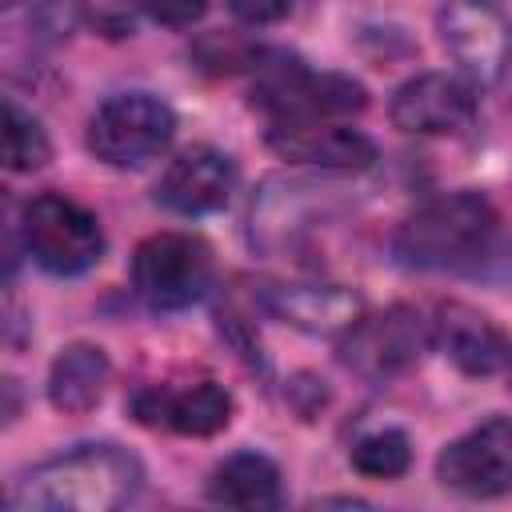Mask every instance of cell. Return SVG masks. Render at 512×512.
Returning a JSON list of instances; mask_svg holds the SVG:
<instances>
[{
  "instance_id": "1",
  "label": "cell",
  "mask_w": 512,
  "mask_h": 512,
  "mask_svg": "<svg viewBox=\"0 0 512 512\" xmlns=\"http://www.w3.org/2000/svg\"><path fill=\"white\" fill-rule=\"evenodd\" d=\"M140 460L120 444H80L36 464L12 492V512H112L136 500Z\"/></svg>"
},
{
  "instance_id": "2",
  "label": "cell",
  "mask_w": 512,
  "mask_h": 512,
  "mask_svg": "<svg viewBox=\"0 0 512 512\" xmlns=\"http://www.w3.org/2000/svg\"><path fill=\"white\" fill-rule=\"evenodd\" d=\"M500 216L484 192L460 188L428 200L392 232V256L416 272H444L476 264L496 240Z\"/></svg>"
},
{
  "instance_id": "3",
  "label": "cell",
  "mask_w": 512,
  "mask_h": 512,
  "mask_svg": "<svg viewBox=\"0 0 512 512\" xmlns=\"http://www.w3.org/2000/svg\"><path fill=\"white\" fill-rule=\"evenodd\" d=\"M252 68H256L252 104L268 112L272 124L348 116L368 104V92L360 80L340 72H312L288 52H260Z\"/></svg>"
},
{
  "instance_id": "4",
  "label": "cell",
  "mask_w": 512,
  "mask_h": 512,
  "mask_svg": "<svg viewBox=\"0 0 512 512\" xmlns=\"http://www.w3.org/2000/svg\"><path fill=\"white\" fill-rule=\"evenodd\" d=\"M20 236L28 256L52 276H80L104 256V232L96 216L64 192H40L20 212Z\"/></svg>"
},
{
  "instance_id": "5",
  "label": "cell",
  "mask_w": 512,
  "mask_h": 512,
  "mask_svg": "<svg viewBox=\"0 0 512 512\" xmlns=\"http://www.w3.org/2000/svg\"><path fill=\"white\" fill-rule=\"evenodd\" d=\"M216 276L212 248L188 232H156L132 252V288L156 312H180L196 304Z\"/></svg>"
},
{
  "instance_id": "6",
  "label": "cell",
  "mask_w": 512,
  "mask_h": 512,
  "mask_svg": "<svg viewBox=\"0 0 512 512\" xmlns=\"http://www.w3.org/2000/svg\"><path fill=\"white\" fill-rule=\"evenodd\" d=\"M176 136V112L152 92L108 96L88 120V152L108 168H140Z\"/></svg>"
},
{
  "instance_id": "7",
  "label": "cell",
  "mask_w": 512,
  "mask_h": 512,
  "mask_svg": "<svg viewBox=\"0 0 512 512\" xmlns=\"http://www.w3.org/2000/svg\"><path fill=\"white\" fill-rule=\"evenodd\" d=\"M428 348V324L416 308L392 304L376 316H360L348 332H340L336 356L348 372L368 384H388L420 364Z\"/></svg>"
},
{
  "instance_id": "8",
  "label": "cell",
  "mask_w": 512,
  "mask_h": 512,
  "mask_svg": "<svg viewBox=\"0 0 512 512\" xmlns=\"http://www.w3.org/2000/svg\"><path fill=\"white\" fill-rule=\"evenodd\" d=\"M436 32L468 84L488 88L508 72L512 20L496 0H444L436 12Z\"/></svg>"
},
{
  "instance_id": "9",
  "label": "cell",
  "mask_w": 512,
  "mask_h": 512,
  "mask_svg": "<svg viewBox=\"0 0 512 512\" xmlns=\"http://www.w3.org/2000/svg\"><path fill=\"white\" fill-rule=\"evenodd\" d=\"M436 480L472 500L512 492V416H492L452 440L436 456Z\"/></svg>"
},
{
  "instance_id": "10",
  "label": "cell",
  "mask_w": 512,
  "mask_h": 512,
  "mask_svg": "<svg viewBox=\"0 0 512 512\" xmlns=\"http://www.w3.org/2000/svg\"><path fill=\"white\" fill-rule=\"evenodd\" d=\"M392 124L412 136H456L476 116L472 84L448 72H424L396 88L392 96Z\"/></svg>"
},
{
  "instance_id": "11",
  "label": "cell",
  "mask_w": 512,
  "mask_h": 512,
  "mask_svg": "<svg viewBox=\"0 0 512 512\" xmlns=\"http://www.w3.org/2000/svg\"><path fill=\"white\" fill-rule=\"evenodd\" d=\"M236 188V160L220 148H184L156 180V204L176 216H204L228 204Z\"/></svg>"
},
{
  "instance_id": "12",
  "label": "cell",
  "mask_w": 512,
  "mask_h": 512,
  "mask_svg": "<svg viewBox=\"0 0 512 512\" xmlns=\"http://www.w3.org/2000/svg\"><path fill=\"white\" fill-rule=\"evenodd\" d=\"M264 140L280 160L324 168V172H364L376 160V144L364 132L344 128V124H328V120L272 124Z\"/></svg>"
},
{
  "instance_id": "13",
  "label": "cell",
  "mask_w": 512,
  "mask_h": 512,
  "mask_svg": "<svg viewBox=\"0 0 512 512\" xmlns=\"http://www.w3.org/2000/svg\"><path fill=\"white\" fill-rule=\"evenodd\" d=\"M132 416L148 428H168L180 436H216L232 420V396L216 380H196L188 388H144L132 396Z\"/></svg>"
},
{
  "instance_id": "14",
  "label": "cell",
  "mask_w": 512,
  "mask_h": 512,
  "mask_svg": "<svg viewBox=\"0 0 512 512\" xmlns=\"http://www.w3.org/2000/svg\"><path fill=\"white\" fill-rule=\"evenodd\" d=\"M432 336L444 348V356L468 376H492L504 364H512L508 332L468 304H456V300L440 304L436 320H432Z\"/></svg>"
},
{
  "instance_id": "15",
  "label": "cell",
  "mask_w": 512,
  "mask_h": 512,
  "mask_svg": "<svg viewBox=\"0 0 512 512\" xmlns=\"http://www.w3.org/2000/svg\"><path fill=\"white\" fill-rule=\"evenodd\" d=\"M264 308L276 320L316 336H340L364 316L360 292L344 284H280L264 292Z\"/></svg>"
},
{
  "instance_id": "16",
  "label": "cell",
  "mask_w": 512,
  "mask_h": 512,
  "mask_svg": "<svg viewBox=\"0 0 512 512\" xmlns=\"http://www.w3.org/2000/svg\"><path fill=\"white\" fill-rule=\"evenodd\" d=\"M112 380L108 352L96 344H68L48 372V400L52 408L68 416H84L104 400V388Z\"/></svg>"
},
{
  "instance_id": "17",
  "label": "cell",
  "mask_w": 512,
  "mask_h": 512,
  "mask_svg": "<svg viewBox=\"0 0 512 512\" xmlns=\"http://www.w3.org/2000/svg\"><path fill=\"white\" fill-rule=\"evenodd\" d=\"M208 500H216L224 508H248V512L280 508V500H284L280 468L260 452H236L212 472Z\"/></svg>"
},
{
  "instance_id": "18",
  "label": "cell",
  "mask_w": 512,
  "mask_h": 512,
  "mask_svg": "<svg viewBox=\"0 0 512 512\" xmlns=\"http://www.w3.org/2000/svg\"><path fill=\"white\" fill-rule=\"evenodd\" d=\"M36 20L48 36H68L72 28H92L108 40H124L136 28L128 0H48Z\"/></svg>"
},
{
  "instance_id": "19",
  "label": "cell",
  "mask_w": 512,
  "mask_h": 512,
  "mask_svg": "<svg viewBox=\"0 0 512 512\" xmlns=\"http://www.w3.org/2000/svg\"><path fill=\"white\" fill-rule=\"evenodd\" d=\"M48 156H52V144H48L44 124L16 100H4V164H8V172H36L48 164Z\"/></svg>"
},
{
  "instance_id": "20",
  "label": "cell",
  "mask_w": 512,
  "mask_h": 512,
  "mask_svg": "<svg viewBox=\"0 0 512 512\" xmlns=\"http://www.w3.org/2000/svg\"><path fill=\"white\" fill-rule=\"evenodd\" d=\"M352 468L360 476H372V480H392V476H404L408 464H412V444L400 428H380V432H368L352 444Z\"/></svg>"
},
{
  "instance_id": "21",
  "label": "cell",
  "mask_w": 512,
  "mask_h": 512,
  "mask_svg": "<svg viewBox=\"0 0 512 512\" xmlns=\"http://www.w3.org/2000/svg\"><path fill=\"white\" fill-rule=\"evenodd\" d=\"M140 8L156 20V24H168V28H188L204 16L208 0H140Z\"/></svg>"
},
{
  "instance_id": "22",
  "label": "cell",
  "mask_w": 512,
  "mask_h": 512,
  "mask_svg": "<svg viewBox=\"0 0 512 512\" xmlns=\"http://www.w3.org/2000/svg\"><path fill=\"white\" fill-rule=\"evenodd\" d=\"M228 8L244 24H276L288 16L292 0H228Z\"/></svg>"
},
{
  "instance_id": "23",
  "label": "cell",
  "mask_w": 512,
  "mask_h": 512,
  "mask_svg": "<svg viewBox=\"0 0 512 512\" xmlns=\"http://www.w3.org/2000/svg\"><path fill=\"white\" fill-rule=\"evenodd\" d=\"M4 4H16V0H4Z\"/></svg>"
},
{
  "instance_id": "24",
  "label": "cell",
  "mask_w": 512,
  "mask_h": 512,
  "mask_svg": "<svg viewBox=\"0 0 512 512\" xmlns=\"http://www.w3.org/2000/svg\"><path fill=\"white\" fill-rule=\"evenodd\" d=\"M508 368H512V364H508Z\"/></svg>"
}]
</instances>
